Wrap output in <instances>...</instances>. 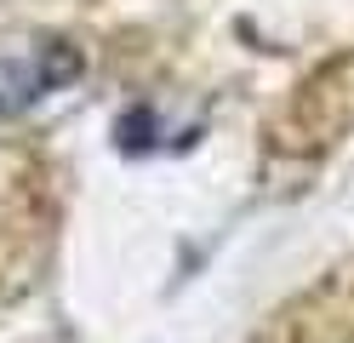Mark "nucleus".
<instances>
[{"label": "nucleus", "mask_w": 354, "mask_h": 343, "mask_svg": "<svg viewBox=\"0 0 354 343\" xmlns=\"http://www.w3.org/2000/svg\"><path fill=\"white\" fill-rule=\"evenodd\" d=\"M75 69L69 52L57 46H29V52H0V114L29 109L40 91H52L63 75Z\"/></svg>", "instance_id": "obj_1"}]
</instances>
